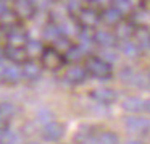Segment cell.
<instances>
[{"label":"cell","instance_id":"cell-16","mask_svg":"<svg viewBox=\"0 0 150 144\" xmlns=\"http://www.w3.org/2000/svg\"><path fill=\"white\" fill-rule=\"evenodd\" d=\"M134 29H136V26H134L132 23L121 20L120 23L116 24V33H115L116 41H127V39H131L132 34H134Z\"/></svg>","mask_w":150,"mask_h":144},{"label":"cell","instance_id":"cell-30","mask_svg":"<svg viewBox=\"0 0 150 144\" xmlns=\"http://www.w3.org/2000/svg\"><path fill=\"white\" fill-rule=\"evenodd\" d=\"M7 10V7H5L4 4H2V2H0V16H2V15H4V11Z\"/></svg>","mask_w":150,"mask_h":144},{"label":"cell","instance_id":"cell-19","mask_svg":"<svg viewBox=\"0 0 150 144\" xmlns=\"http://www.w3.org/2000/svg\"><path fill=\"white\" fill-rule=\"evenodd\" d=\"M123 108L126 112H131V113H139L144 110V99L136 97V96L126 97L123 101Z\"/></svg>","mask_w":150,"mask_h":144},{"label":"cell","instance_id":"cell-3","mask_svg":"<svg viewBox=\"0 0 150 144\" xmlns=\"http://www.w3.org/2000/svg\"><path fill=\"white\" fill-rule=\"evenodd\" d=\"M40 63L45 70H50V71H55V70H60L63 65H65V55L60 53L57 49L53 47H45L40 55Z\"/></svg>","mask_w":150,"mask_h":144},{"label":"cell","instance_id":"cell-34","mask_svg":"<svg viewBox=\"0 0 150 144\" xmlns=\"http://www.w3.org/2000/svg\"><path fill=\"white\" fill-rule=\"evenodd\" d=\"M31 144H37V143H31Z\"/></svg>","mask_w":150,"mask_h":144},{"label":"cell","instance_id":"cell-18","mask_svg":"<svg viewBox=\"0 0 150 144\" xmlns=\"http://www.w3.org/2000/svg\"><path fill=\"white\" fill-rule=\"evenodd\" d=\"M21 71H23V78L29 79V81H36V79L40 78L42 68H40L36 62H26V63H23Z\"/></svg>","mask_w":150,"mask_h":144},{"label":"cell","instance_id":"cell-12","mask_svg":"<svg viewBox=\"0 0 150 144\" xmlns=\"http://www.w3.org/2000/svg\"><path fill=\"white\" fill-rule=\"evenodd\" d=\"M100 20L108 26H116L121 20H123V13L118 10L116 7H107L100 13Z\"/></svg>","mask_w":150,"mask_h":144},{"label":"cell","instance_id":"cell-9","mask_svg":"<svg viewBox=\"0 0 150 144\" xmlns=\"http://www.w3.org/2000/svg\"><path fill=\"white\" fill-rule=\"evenodd\" d=\"M87 70L86 66H79V65H73L66 70L65 73V79L69 83V84H81V83L86 81L87 78Z\"/></svg>","mask_w":150,"mask_h":144},{"label":"cell","instance_id":"cell-29","mask_svg":"<svg viewBox=\"0 0 150 144\" xmlns=\"http://www.w3.org/2000/svg\"><path fill=\"white\" fill-rule=\"evenodd\" d=\"M94 2L97 5H103V7H105V5H108L110 2H113V0H94Z\"/></svg>","mask_w":150,"mask_h":144},{"label":"cell","instance_id":"cell-1","mask_svg":"<svg viewBox=\"0 0 150 144\" xmlns=\"http://www.w3.org/2000/svg\"><path fill=\"white\" fill-rule=\"evenodd\" d=\"M84 66L89 75H92L97 79H108L113 75L111 63L107 62L105 58H102V57H87Z\"/></svg>","mask_w":150,"mask_h":144},{"label":"cell","instance_id":"cell-14","mask_svg":"<svg viewBox=\"0 0 150 144\" xmlns=\"http://www.w3.org/2000/svg\"><path fill=\"white\" fill-rule=\"evenodd\" d=\"M134 42L139 46V49H150V29L145 26H137L134 29Z\"/></svg>","mask_w":150,"mask_h":144},{"label":"cell","instance_id":"cell-27","mask_svg":"<svg viewBox=\"0 0 150 144\" xmlns=\"http://www.w3.org/2000/svg\"><path fill=\"white\" fill-rule=\"evenodd\" d=\"M0 144H20V136L13 131H2L0 134Z\"/></svg>","mask_w":150,"mask_h":144},{"label":"cell","instance_id":"cell-13","mask_svg":"<svg viewBox=\"0 0 150 144\" xmlns=\"http://www.w3.org/2000/svg\"><path fill=\"white\" fill-rule=\"evenodd\" d=\"M121 79H123L126 84L139 86V88L145 86V83H147V78H145V76H142L140 73L134 71V70H131V68H126L124 71H121Z\"/></svg>","mask_w":150,"mask_h":144},{"label":"cell","instance_id":"cell-25","mask_svg":"<svg viewBox=\"0 0 150 144\" xmlns=\"http://www.w3.org/2000/svg\"><path fill=\"white\" fill-rule=\"evenodd\" d=\"M62 36V31H60V28H58V24L57 23H50L49 26L44 29V37H45L47 41H57L58 37Z\"/></svg>","mask_w":150,"mask_h":144},{"label":"cell","instance_id":"cell-23","mask_svg":"<svg viewBox=\"0 0 150 144\" xmlns=\"http://www.w3.org/2000/svg\"><path fill=\"white\" fill-rule=\"evenodd\" d=\"M86 50L82 49L81 46H71L68 49V52L65 53V60H69V62H79V60L84 57Z\"/></svg>","mask_w":150,"mask_h":144},{"label":"cell","instance_id":"cell-33","mask_svg":"<svg viewBox=\"0 0 150 144\" xmlns=\"http://www.w3.org/2000/svg\"><path fill=\"white\" fill-rule=\"evenodd\" d=\"M2 57H4V50L0 49V60H2Z\"/></svg>","mask_w":150,"mask_h":144},{"label":"cell","instance_id":"cell-31","mask_svg":"<svg viewBox=\"0 0 150 144\" xmlns=\"http://www.w3.org/2000/svg\"><path fill=\"white\" fill-rule=\"evenodd\" d=\"M126 144H144V143H140V141H137V139H131V141H127Z\"/></svg>","mask_w":150,"mask_h":144},{"label":"cell","instance_id":"cell-32","mask_svg":"<svg viewBox=\"0 0 150 144\" xmlns=\"http://www.w3.org/2000/svg\"><path fill=\"white\" fill-rule=\"evenodd\" d=\"M145 78H147V83L150 84V70H149V73H147V76H145Z\"/></svg>","mask_w":150,"mask_h":144},{"label":"cell","instance_id":"cell-28","mask_svg":"<svg viewBox=\"0 0 150 144\" xmlns=\"http://www.w3.org/2000/svg\"><path fill=\"white\" fill-rule=\"evenodd\" d=\"M144 110L150 113V99H145V101H144Z\"/></svg>","mask_w":150,"mask_h":144},{"label":"cell","instance_id":"cell-10","mask_svg":"<svg viewBox=\"0 0 150 144\" xmlns=\"http://www.w3.org/2000/svg\"><path fill=\"white\" fill-rule=\"evenodd\" d=\"M4 55L7 57L10 62H13L15 65H23V63L28 62V52L24 47H13L8 46L7 49L4 50Z\"/></svg>","mask_w":150,"mask_h":144},{"label":"cell","instance_id":"cell-7","mask_svg":"<svg viewBox=\"0 0 150 144\" xmlns=\"http://www.w3.org/2000/svg\"><path fill=\"white\" fill-rule=\"evenodd\" d=\"M63 134H65V126L62 123H58V121H49L42 128V138L45 141H50V143L62 139Z\"/></svg>","mask_w":150,"mask_h":144},{"label":"cell","instance_id":"cell-21","mask_svg":"<svg viewBox=\"0 0 150 144\" xmlns=\"http://www.w3.org/2000/svg\"><path fill=\"white\" fill-rule=\"evenodd\" d=\"M24 49H26V52H28V57H29V55L31 57H40L45 47L40 44V41L29 39V41H28V44L24 46Z\"/></svg>","mask_w":150,"mask_h":144},{"label":"cell","instance_id":"cell-6","mask_svg":"<svg viewBox=\"0 0 150 144\" xmlns=\"http://www.w3.org/2000/svg\"><path fill=\"white\" fill-rule=\"evenodd\" d=\"M7 41H8V46H13V47H24L29 41L28 37V33L24 28L21 26H13L11 29L7 31Z\"/></svg>","mask_w":150,"mask_h":144},{"label":"cell","instance_id":"cell-5","mask_svg":"<svg viewBox=\"0 0 150 144\" xmlns=\"http://www.w3.org/2000/svg\"><path fill=\"white\" fill-rule=\"evenodd\" d=\"M124 126H126L127 131L136 134H145L150 131V120L144 117H127L126 121H124Z\"/></svg>","mask_w":150,"mask_h":144},{"label":"cell","instance_id":"cell-15","mask_svg":"<svg viewBox=\"0 0 150 144\" xmlns=\"http://www.w3.org/2000/svg\"><path fill=\"white\" fill-rule=\"evenodd\" d=\"M15 115V107L8 102L0 104V133L8 130V125L11 121V117Z\"/></svg>","mask_w":150,"mask_h":144},{"label":"cell","instance_id":"cell-4","mask_svg":"<svg viewBox=\"0 0 150 144\" xmlns=\"http://www.w3.org/2000/svg\"><path fill=\"white\" fill-rule=\"evenodd\" d=\"M13 11L18 20H31L36 15L37 8L34 0H13Z\"/></svg>","mask_w":150,"mask_h":144},{"label":"cell","instance_id":"cell-24","mask_svg":"<svg viewBox=\"0 0 150 144\" xmlns=\"http://www.w3.org/2000/svg\"><path fill=\"white\" fill-rule=\"evenodd\" d=\"M97 144H118V136L113 131H102L97 138H95Z\"/></svg>","mask_w":150,"mask_h":144},{"label":"cell","instance_id":"cell-26","mask_svg":"<svg viewBox=\"0 0 150 144\" xmlns=\"http://www.w3.org/2000/svg\"><path fill=\"white\" fill-rule=\"evenodd\" d=\"M71 46H73V44H71V41L68 39V36H63V34L57 41H53V49H57L60 53H63V55L68 52V49Z\"/></svg>","mask_w":150,"mask_h":144},{"label":"cell","instance_id":"cell-2","mask_svg":"<svg viewBox=\"0 0 150 144\" xmlns=\"http://www.w3.org/2000/svg\"><path fill=\"white\" fill-rule=\"evenodd\" d=\"M76 21L78 26H81V29H94L100 21V13L92 7H82L79 8V11L76 13Z\"/></svg>","mask_w":150,"mask_h":144},{"label":"cell","instance_id":"cell-17","mask_svg":"<svg viewBox=\"0 0 150 144\" xmlns=\"http://www.w3.org/2000/svg\"><path fill=\"white\" fill-rule=\"evenodd\" d=\"M21 78H23V71L20 70V66H16V65L5 66L4 75H2V81L8 83V84H16Z\"/></svg>","mask_w":150,"mask_h":144},{"label":"cell","instance_id":"cell-20","mask_svg":"<svg viewBox=\"0 0 150 144\" xmlns=\"http://www.w3.org/2000/svg\"><path fill=\"white\" fill-rule=\"evenodd\" d=\"M16 21H18V16L15 15V11H10V10H5L4 15L0 16V28L4 29H11L13 26H16Z\"/></svg>","mask_w":150,"mask_h":144},{"label":"cell","instance_id":"cell-22","mask_svg":"<svg viewBox=\"0 0 150 144\" xmlns=\"http://www.w3.org/2000/svg\"><path fill=\"white\" fill-rule=\"evenodd\" d=\"M121 52L124 53L126 57H137L139 55V52H140V49H139V46H137L134 41H131V39H127V41H121Z\"/></svg>","mask_w":150,"mask_h":144},{"label":"cell","instance_id":"cell-11","mask_svg":"<svg viewBox=\"0 0 150 144\" xmlns=\"http://www.w3.org/2000/svg\"><path fill=\"white\" fill-rule=\"evenodd\" d=\"M94 42L100 47L108 49V47H113L116 44V36L107 29H97L94 33Z\"/></svg>","mask_w":150,"mask_h":144},{"label":"cell","instance_id":"cell-8","mask_svg":"<svg viewBox=\"0 0 150 144\" xmlns=\"http://www.w3.org/2000/svg\"><path fill=\"white\" fill-rule=\"evenodd\" d=\"M91 97L94 99L95 102L98 104H103V105H110L116 101V91L115 89H110V88H98V89H94L91 91Z\"/></svg>","mask_w":150,"mask_h":144}]
</instances>
